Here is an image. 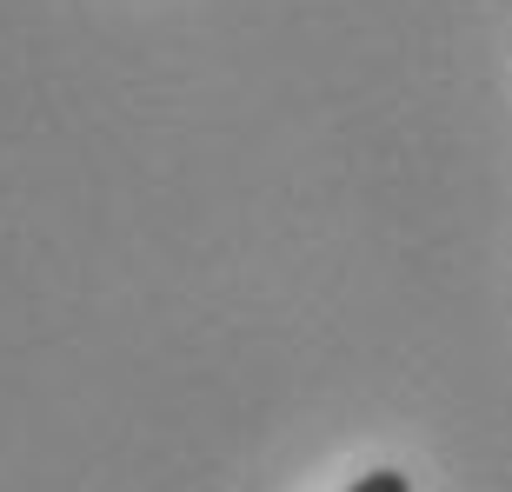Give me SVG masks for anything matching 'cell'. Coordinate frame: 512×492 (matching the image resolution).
<instances>
[{
    "mask_svg": "<svg viewBox=\"0 0 512 492\" xmlns=\"http://www.w3.org/2000/svg\"><path fill=\"white\" fill-rule=\"evenodd\" d=\"M346 492H413L406 486V473H393V466H380V473H360Z\"/></svg>",
    "mask_w": 512,
    "mask_h": 492,
    "instance_id": "obj_1",
    "label": "cell"
}]
</instances>
